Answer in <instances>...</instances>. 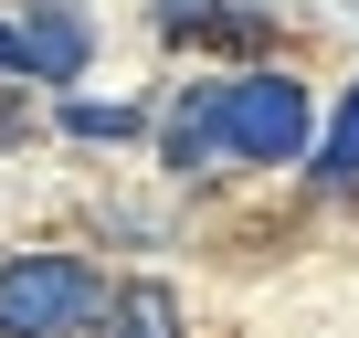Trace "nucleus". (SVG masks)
I'll return each instance as SVG.
<instances>
[{"instance_id":"f03ea898","label":"nucleus","mask_w":359,"mask_h":338,"mask_svg":"<svg viewBox=\"0 0 359 338\" xmlns=\"http://www.w3.org/2000/svg\"><path fill=\"white\" fill-rule=\"evenodd\" d=\"M212 137H222L233 158H254V169L296 158V148H306V85H296V74H233Z\"/></svg>"},{"instance_id":"39448f33","label":"nucleus","mask_w":359,"mask_h":338,"mask_svg":"<svg viewBox=\"0 0 359 338\" xmlns=\"http://www.w3.org/2000/svg\"><path fill=\"white\" fill-rule=\"evenodd\" d=\"M95 327H106V338H180V296L137 275V285H116V296L95 306Z\"/></svg>"},{"instance_id":"0eeeda50","label":"nucleus","mask_w":359,"mask_h":338,"mask_svg":"<svg viewBox=\"0 0 359 338\" xmlns=\"http://www.w3.org/2000/svg\"><path fill=\"white\" fill-rule=\"evenodd\" d=\"M317 180L327 191H359V85L338 95V116H327V148H317Z\"/></svg>"},{"instance_id":"423d86ee","label":"nucleus","mask_w":359,"mask_h":338,"mask_svg":"<svg viewBox=\"0 0 359 338\" xmlns=\"http://www.w3.org/2000/svg\"><path fill=\"white\" fill-rule=\"evenodd\" d=\"M212 116H222V85H191V95H180L169 106V169H201L222 137H212Z\"/></svg>"},{"instance_id":"20e7f679","label":"nucleus","mask_w":359,"mask_h":338,"mask_svg":"<svg viewBox=\"0 0 359 338\" xmlns=\"http://www.w3.org/2000/svg\"><path fill=\"white\" fill-rule=\"evenodd\" d=\"M158 43H254L264 32V11L254 0H158Z\"/></svg>"},{"instance_id":"6e6552de","label":"nucleus","mask_w":359,"mask_h":338,"mask_svg":"<svg viewBox=\"0 0 359 338\" xmlns=\"http://www.w3.org/2000/svg\"><path fill=\"white\" fill-rule=\"evenodd\" d=\"M74 137H137V106H64Z\"/></svg>"},{"instance_id":"7ed1b4c3","label":"nucleus","mask_w":359,"mask_h":338,"mask_svg":"<svg viewBox=\"0 0 359 338\" xmlns=\"http://www.w3.org/2000/svg\"><path fill=\"white\" fill-rule=\"evenodd\" d=\"M85 11H74V0H32V32H22V53H32V74L43 85H74L85 74Z\"/></svg>"},{"instance_id":"1a4fd4ad","label":"nucleus","mask_w":359,"mask_h":338,"mask_svg":"<svg viewBox=\"0 0 359 338\" xmlns=\"http://www.w3.org/2000/svg\"><path fill=\"white\" fill-rule=\"evenodd\" d=\"M0 74H32V53H22V32L0 22Z\"/></svg>"},{"instance_id":"f257e3e1","label":"nucleus","mask_w":359,"mask_h":338,"mask_svg":"<svg viewBox=\"0 0 359 338\" xmlns=\"http://www.w3.org/2000/svg\"><path fill=\"white\" fill-rule=\"evenodd\" d=\"M106 306V285L85 275V254H11L0 264V338H74Z\"/></svg>"}]
</instances>
